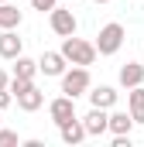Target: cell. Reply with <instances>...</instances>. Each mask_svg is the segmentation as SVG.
Returning <instances> with one entry per match:
<instances>
[{
    "label": "cell",
    "mask_w": 144,
    "mask_h": 147,
    "mask_svg": "<svg viewBox=\"0 0 144 147\" xmlns=\"http://www.w3.org/2000/svg\"><path fill=\"white\" fill-rule=\"evenodd\" d=\"M10 28H21V10L14 3H0V31H10Z\"/></svg>",
    "instance_id": "9a60e30c"
},
{
    "label": "cell",
    "mask_w": 144,
    "mask_h": 147,
    "mask_svg": "<svg viewBox=\"0 0 144 147\" xmlns=\"http://www.w3.org/2000/svg\"><path fill=\"white\" fill-rule=\"evenodd\" d=\"M14 62H17V65H14V75H17V79H35V72H38V62L24 58V55H21V58H14Z\"/></svg>",
    "instance_id": "2e32d148"
},
{
    "label": "cell",
    "mask_w": 144,
    "mask_h": 147,
    "mask_svg": "<svg viewBox=\"0 0 144 147\" xmlns=\"http://www.w3.org/2000/svg\"><path fill=\"white\" fill-rule=\"evenodd\" d=\"M58 137H62V144H69V147H75V144H82L86 137H89V130H86V123L82 120H65L62 127H58Z\"/></svg>",
    "instance_id": "52a82bcc"
},
{
    "label": "cell",
    "mask_w": 144,
    "mask_h": 147,
    "mask_svg": "<svg viewBox=\"0 0 144 147\" xmlns=\"http://www.w3.org/2000/svg\"><path fill=\"white\" fill-rule=\"evenodd\" d=\"M41 103H45V92L38 89L35 82H31V86H28V89H24V92L17 96V106H21L24 113H35V110H41Z\"/></svg>",
    "instance_id": "30bf717a"
},
{
    "label": "cell",
    "mask_w": 144,
    "mask_h": 147,
    "mask_svg": "<svg viewBox=\"0 0 144 147\" xmlns=\"http://www.w3.org/2000/svg\"><path fill=\"white\" fill-rule=\"evenodd\" d=\"M31 7L45 14V10H55V0H31Z\"/></svg>",
    "instance_id": "d6986e66"
},
{
    "label": "cell",
    "mask_w": 144,
    "mask_h": 147,
    "mask_svg": "<svg viewBox=\"0 0 144 147\" xmlns=\"http://www.w3.org/2000/svg\"><path fill=\"white\" fill-rule=\"evenodd\" d=\"M120 86H124V89L144 86V65L141 62H127V65L120 69Z\"/></svg>",
    "instance_id": "8fae6325"
},
{
    "label": "cell",
    "mask_w": 144,
    "mask_h": 147,
    "mask_svg": "<svg viewBox=\"0 0 144 147\" xmlns=\"http://www.w3.org/2000/svg\"><path fill=\"white\" fill-rule=\"evenodd\" d=\"M0 113H3V110H0Z\"/></svg>",
    "instance_id": "cb8c5ba5"
},
{
    "label": "cell",
    "mask_w": 144,
    "mask_h": 147,
    "mask_svg": "<svg viewBox=\"0 0 144 147\" xmlns=\"http://www.w3.org/2000/svg\"><path fill=\"white\" fill-rule=\"evenodd\" d=\"M127 110L134 116V123H144V86H134L127 96Z\"/></svg>",
    "instance_id": "5bb4252c"
},
{
    "label": "cell",
    "mask_w": 144,
    "mask_h": 147,
    "mask_svg": "<svg viewBox=\"0 0 144 147\" xmlns=\"http://www.w3.org/2000/svg\"><path fill=\"white\" fill-rule=\"evenodd\" d=\"M86 96H89L93 106H103V110H113V106H117V89H113V86H96V89L86 92Z\"/></svg>",
    "instance_id": "7c38bea8"
},
{
    "label": "cell",
    "mask_w": 144,
    "mask_h": 147,
    "mask_svg": "<svg viewBox=\"0 0 144 147\" xmlns=\"http://www.w3.org/2000/svg\"><path fill=\"white\" fill-rule=\"evenodd\" d=\"M62 55L69 58L72 65H93L96 55H100V48H96V41H82V38L69 34L62 41Z\"/></svg>",
    "instance_id": "6da1fadb"
},
{
    "label": "cell",
    "mask_w": 144,
    "mask_h": 147,
    "mask_svg": "<svg viewBox=\"0 0 144 147\" xmlns=\"http://www.w3.org/2000/svg\"><path fill=\"white\" fill-rule=\"evenodd\" d=\"M10 99H14V92H10V89H0V110H7Z\"/></svg>",
    "instance_id": "ffe728a7"
},
{
    "label": "cell",
    "mask_w": 144,
    "mask_h": 147,
    "mask_svg": "<svg viewBox=\"0 0 144 147\" xmlns=\"http://www.w3.org/2000/svg\"><path fill=\"white\" fill-rule=\"evenodd\" d=\"M130 127H134V116H130V110H113L110 113V134L113 137H120V134H130Z\"/></svg>",
    "instance_id": "4fadbf2b"
},
{
    "label": "cell",
    "mask_w": 144,
    "mask_h": 147,
    "mask_svg": "<svg viewBox=\"0 0 144 147\" xmlns=\"http://www.w3.org/2000/svg\"><path fill=\"white\" fill-rule=\"evenodd\" d=\"M82 123H86L89 137H100V134H107V130H110V113L103 110V106H93V110L82 116Z\"/></svg>",
    "instance_id": "ba28073f"
},
{
    "label": "cell",
    "mask_w": 144,
    "mask_h": 147,
    "mask_svg": "<svg viewBox=\"0 0 144 147\" xmlns=\"http://www.w3.org/2000/svg\"><path fill=\"white\" fill-rule=\"evenodd\" d=\"M65 55L62 51H45L41 58H38V72H45V75H52V79H62L65 75Z\"/></svg>",
    "instance_id": "8992f818"
},
{
    "label": "cell",
    "mask_w": 144,
    "mask_h": 147,
    "mask_svg": "<svg viewBox=\"0 0 144 147\" xmlns=\"http://www.w3.org/2000/svg\"><path fill=\"white\" fill-rule=\"evenodd\" d=\"M62 92L72 96V99H79L82 92H89V69H86V65L69 69V72L62 75Z\"/></svg>",
    "instance_id": "3957f363"
},
{
    "label": "cell",
    "mask_w": 144,
    "mask_h": 147,
    "mask_svg": "<svg viewBox=\"0 0 144 147\" xmlns=\"http://www.w3.org/2000/svg\"><path fill=\"white\" fill-rule=\"evenodd\" d=\"M0 3H3V0H0Z\"/></svg>",
    "instance_id": "603a6c76"
},
{
    "label": "cell",
    "mask_w": 144,
    "mask_h": 147,
    "mask_svg": "<svg viewBox=\"0 0 144 147\" xmlns=\"http://www.w3.org/2000/svg\"><path fill=\"white\" fill-rule=\"evenodd\" d=\"M31 82H35V79H17V75H14V79H10V86H7V89H10V92H14V99H17V96H21V92H24V89H28V86H31Z\"/></svg>",
    "instance_id": "e0dca14e"
},
{
    "label": "cell",
    "mask_w": 144,
    "mask_h": 147,
    "mask_svg": "<svg viewBox=\"0 0 144 147\" xmlns=\"http://www.w3.org/2000/svg\"><path fill=\"white\" fill-rule=\"evenodd\" d=\"M48 116H52V123H55V127H62L65 120H72V116H75V99L62 92L58 99H52V103H48Z\"/></svg>",
    "instance_id": "5b68a950"
},
{
    "label": "cell",
    "mask_w": 144,
    "mask_h": 147,
    "mask_svg": "<svg viewBox=\"0 0 144 147\" xmlns=\"http://www.w3.org/2000/svg\"><path fill=\"white\" fill-rule=\"evenodd\" d=\"M7 86H10V79H7V72H3V69H0V89H7Z\"/></svg>",
    "instance_id": "44dd1931"
},
{
    "label": "cell",
    "mask_w": 144,
    "mask_h": 147,
    "mask_svg": "<svg viewBox=\"0 0 144 147\" xmlns=\"http://www.w3.org/2000/svg\"><path fill=\"white\" fill-rule=\"evenodd\" d=\"M96 3H110V0H96Z\"/></svg>",
    "instance_id": "7402d4cb"
},
{
    "label": "cell",
    "mask_w": 144,
    "mask_h": 147,
    "mask_svg": "<svg viewBox=\"0 0 144 147\" xmlns=\"http://www.w3.org/2000/svg\"><path fill=\"white\" fill-rule=\"evenodd\" d=\"M48 14H52V17H48V21H52V31H55L58 38L75 34L79 21H75V14H72V10H62V7H55V10H48Z\"/></svg>",
    "instance_id": "277c9868"
},
{
    "label": "cell",
    "mask_w": 144,
    "mask_h": 147,
    "mask_svg": "<svg viewBox=\"0 0 144 147\" xmlns=\"http://www.w3.org/2000/svg\"><path fill=\"white\" fill-rule=\"evenodd\" d=\"M24 55V38H17L14 34V28L10 31H0V58H21Z\"/></svg>",
    "instance_id": "9c48e42d"
},
{
    "label": "cell",
    "mask_w": 144,
    "mask_h": 147,
    "mask_svg": "<svg viewBox=\"0 0 144 147\" xmlns=\"http://www.w3.org/2000/svg\"><path fill=\"white\" fill-rule=\"evenodd\" d=\"M7 144H17V134L14 130H0V147H7Z\"/></svg>",
    "instance_id": "ac0fdd59"
},
{
    "label": "cell",
    "mask_w": 144,
    "mask_h": 147,
    "mask_svg": "<svg viewBox=\"0 0 144 147\" xmlns=\"http://www.w3.org/2000/svg\"><path fill=\"white\" fill-rule=\"evenodd\" d=\"M120 45H124V24H117V21L103 24L100 34H96V48H100V55H117Z\"/></svg>",
    "instance_id": "7a4b0ae2"
}]
</instances>
